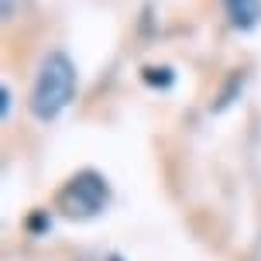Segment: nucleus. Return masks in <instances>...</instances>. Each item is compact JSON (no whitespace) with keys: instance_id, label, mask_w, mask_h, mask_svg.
Listing matches in <instances>:
<instances>
[{"instance_id":"nucleus-1","label":"nucleus","mask_w":261,"mask_h":261,"mask_svg":"<svg viewBox=\"0 0 261 261\" xmlns=\"http://www.w3.org/2000/svg\"><path fill=\"white\" fill-rule=\"evenodd\" d=\"M76 86H79V76H76V62L69 59L65 52H48L41 59L38 72H35V83H31V96H28V107L35 120L48 124L55 120L59 114L69 110L72 96H76Z\"/></svg>"},{"instance_id":"nucleus-2","label":"nucleus","mask_w":261,"mask_h":261,"mask_svg":"<svg viewBox=\"0 0 261 261\" xmlns=\"http://www.w3.org/2000/svg\"><path fill=\"white\" fill-rule=\"evenodd\" d=\"M107 203H110V186L93 169L76 172L55 196V206L62 210L69 220H90L96 213H103Z\"/></svg>"},{"instance_id":"nucleus-3","label":"nucleus","mask_w":261,"mask_h":261,"mask_svg":"<svg viewBox=\"0 0 261 261\" xmlns=\"http://www.w3.org/2000/svg\"><path fill=\"white\" fill-rule=\"evenodd\" d=\"M223 7L237 31H254L261 24V0H223Z\"/></svg>"},{"instance_id":"nucleus-4","label":"nucleus","mask_w":261,"mask_h":261,"mask_svg":"<svg viewBox=\"0 0 261 261\" xmlns=\"http://www.w3.org/2000/svg\"><path fill=\"white\" fill-rule=\"evenodd\" d=\"M141 76H144L148 86H162V90H169L172 83H175V72H172L169 65H148Z\"/></svg>"},{"instance_id":"nucleus-5","label":"nucleus","mask_w":261,"mask_h":261,"mask_svg":"<svg viewBox=\"0 0 261 261\" xmlns=\"http://www.w3.org/2000/svg\"><path fill=\"white\" fill-rule=\"evenodd\" d=\"M11 86L7 83H0V120H7V114H11Z\"/></svg>"}]
</instances>
